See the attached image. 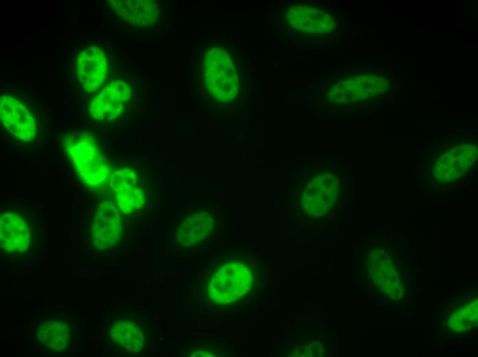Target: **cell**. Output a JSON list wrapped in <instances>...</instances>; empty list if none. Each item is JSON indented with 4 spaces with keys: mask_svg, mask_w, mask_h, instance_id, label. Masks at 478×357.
Masks as SVG:
<instances>
[{
    "mask_svg": "<svg viewBox=\"0 0 478 357\" xmlns=\"http://www.w3.org/2000/svg\"><path fill=\"white\" fill-rule=\"evenodd\" d=\"M63 146L66 157L84 185L98 189L110 184L111 165L93 135L83 130L69 133L64 136Z\"/></svg>",
    "mask_w": 478,
    "mask_h": 357,
    "instance_id": "6da1fadb",
    "label": "cell"
},
{
    "mask_svg": "<svg viewBox=\"0 0 478 357\" xmlns=\"http://www.w3.org/2000/svg\"><path fill=\"white\" fill-rule=\"evenodd\" d=\"M203 76L208 93L220 102H229L238 94L240 81L228 51L223 47L208 49L204 56Z\"/></svg>",
    "mask_w": 478,
    "mask_h": 357,
    "instance_id": "7a4b0ae2",
    "label": "cell"
},
{
    "mask_svg": "<svg viewBox=\"0 0 478 357\" xmlns=\"http://www.w3.org/2000/svg\"><path fill=\"white\" fill-rule=\"evenodd\" d=\"M253 275L244 263H224L212 273L207 284L209 297L216 304H227L244 297L251 288Z\"/></svg>",
    "mask_w": 478,
    "mask_h": 357,
    "instance_id": "3957f363",
    "label": "cell"
},
{
    "mask_svg": "<svg viewBox=\"0 0 478 357\" xmlns=\"http://www.w3.org/2000/svg\"><path fill=\"white\" fill-rule=\"evenodd\" d=\"M0 117L5 129L16 140L30 143L34 139L37 131L35 117L20 100L1 94Z\"/></svg>",
    "mask_w": 478,
    "mask_h": 357,
    "instance_id": "277c9868",
    "label": "cell"
},
{
    "mask_svg": "<svg viewBox=\"0 0 478 357\" xmlns=\"http://www.w3.org/2000/svg\"><path fill=\"white\" fill-rule=\"evenodd\" d=\"M121 212L111 201L101 202L95 212L91 225V240L95 249L104 252L116 245L122 238Z\"/></svg>",
    "mask_w": 478,
    "mask_h": 357,
    "instance_id": "5b68a950",
    "label": "cell"
},
{
    "mask_svg": "<svg viewBox=\"0 0 478 357\" xmlns=\"http://www.w3.org/2000/svg\"><path fill=\"white\" fill-rule=\"evenodd\" d=\"M115 205L121 213L126 215L141 210L145 204V195L135 171L122 168L112 173L110 181Z\"/></svg>",
    "mask_w": 478,
    "mask_h": 357,
    "instance_id": "8992f818",
    "label": "cell"
},
{
    "mask_svg": "<svg viewBox=\"0 0 478 357\" xmlns=\"http://www.w3.org/2000/svg\"><path fill=\"white\" fill-rule=\"evenodd\" d=\"M130 85L122 80H114L100 91L89 104L90 115L100 122L119 118L130 98Z\"/></svg>",
    "mask_w": 478,
    "mask_h": 357,
    "instance_id": "52a82bcc",
    "label": "cell"
},
{
    "mask_svg": "<svg viewBox=\"0 0 478 357\" xmlns=\"http://www.w3.org/2000/svg\"><path fill=\"white\" fill-rule=\"evenodd\" d=\"M109 71L106 55L99 46L93 45L81 50L76 58L77 78L84 90L92 93L104 82Z\"/></svg>",
    "mask_w": 478,
    "mask_h": 357,
    "instance_id": "ba28073f",
    "label": "cell"
},
{
    "mask_svg": "<svg viewBox=\"0 0 478 357\" xmlns=\"http://www.w3.org/2000/svg\"><path fill=\"white\" fill-rule=\"evenodd\" d=\"M32 233L27 220L21 214L6 211L0 216V246L10 254H24L30 248Z\"/></svg>",
    "mask_w": 478,
    "mask_h": 357,
    "instance_id": "9c48e42d",
    "label": "cell"
},
{
    "mask_svg": "<svg viewBox=\"0 0 478 357\" xmlns=\"http://www.w3.org/2000/svg\"><path fill=\"white\" fill-rule=\"evenodd\" d=\"M286 17L296 30L310 34H323L330 32L333 19L328 13L309 5H293L288 8Z\"/></svg>",
    "mask_w": 478,
    "mask_h": 357,
    "instance_id": "30bf717a",
    "label": "cell"
},
{
    "mask_svg": "<svg viewBox=\"0 0 478 357\" xmlns=\"http://www.w3.org/2000/svg\"><path fill=\"white\" fill-rule=\"evenodd\" d=\"M113 10L124 21L139 27L155 23L159 16L157 3L151 0H113Z\"/></svg>",
    "mask_w": 478,
    "mask_h": 357,
    "instance_id": "8fae6325",
    "label": "cell"
},
{
    "mask_svg": "<svg viewBox=\"0 0 478 357\" xmlns=\"http://www.w3.org/2000/svg\"><path fill=\"white\" fill-rule=\"evenodd\" d=\"M36 333L43 345L55 352H67L71 344V325L61 317L44 320L38 326Z\"/></svg>",
    "mask_w": 478,
    "mask_h": 357,
    "instance_id": "7c38bea8",
    "label": "cell"
},
{
    "mask_svg": "<svg viewBox=\"0 0 478 357\" xmlns=\"http://www.w3.org/2000/svg\"><path fill=\"white\" fill-rule=\"evenodd\" d=\"M214 218L207 211H201L187 216L179 224L177 240L183 246H190L201 242L213 231Z\"/></svg>",
    "mask_w": 478,
    "mask_h": 357,
    "instance_id": "4fadbf2b",
    "label": "cell"
},
{
    "mask_svg": "<svg viewBox=\"0 0 478 357\" xmlns=\"http://www.w3.org/2000/svg\"><path fill=\"white\" fill-rule=\"evenodd\" d=\"M109 337L120 349L130 353H137L144 347L143 330L137 322L130 319L114 322L110 327Z\"/></svg>",
    "mask_w": 478,
    "mask_h": 357,
    "instance_id": "5bb4252c",
    "label": "cell"
}]
</instances>
